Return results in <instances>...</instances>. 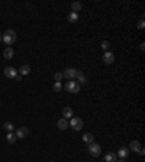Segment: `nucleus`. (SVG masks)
<instances>
[{
	"label": "nucleus",
	"instance_id": "obj_1",
	"mask_svg": "<svg viewBox=\"0 0 145 162\" xmlns=\"http://www.w3.org/2000/svg\"><path fill=\"white\" fill-rule=\"evenodd\" d=\"M16 38H18V36H16V32H15L13 29H7V31L1 35V40H3L7 46H10L12 43H15V42H16Z\"/></svg>",
	"mask_w": 145,
	"mask_h": 162
},
{
	"label": "nucleus",
	"instance_id": "obj_2",
	"mask_svg": "<svg viewBox=\"0 0 145 162\" xmlns=\"http://www.w3.org/2000/svg\"><path fill=\"white\" fill-rule=\"evenodd\" d=\"M87 151L90 152V155H92V156L97 158V156H100V154H102V146H100L99 143L92 142V143H89V149H87Z\"/></svg>",
	"mask_w": 145,
	"mask_h": 162
},
{
	"label": "nucleus",
	"instance_id": "obj_3",
	"mask_svg": "<svg viewBox=\"0 0 145 162\" xmlns=\"http://www.w3.org/2000/svg\"><path fill=\"white\" fill-rule=\"evenodd\" d=\"M68 127H71L72 130L78 132L83 129V120L80 117H71V122H68Z\"/></svg>",
	"mask_w": 145,
	"mask_h": 162
},
{
	"label": "nucleus",
	"instance_id": "obj_4",
	"mask_svg": "<svg viewBox=\"0 0 145 162\" xmlns=\"http://www.w3.org/2000/svg\"><path fill=\"white\" fill-rule=\"evenodd\" d=\"M68 93H78L80 91V84H77L75 81H67L65 87H64Z\"/></svg>",
	"mask_w": 145,
	"mask_h": 162
},
{
	"label": "nucleus",
	"instance_id": "obj_5",
	"mask_svg": "<svg viewBox=\"0 0 145 162\" xmlns=\"http://www.w3.org/2000/svg\"><path fill=\"white\" fill-rule=\"evenodd\" d=\"M16 138L18 139H25L28 135H29V129L26 127V126H22V127H18V130H16Z\"/></svg>",
	"mask_w": 145,
	"mask_h": 162
},
{
	"label": "nucleus",
	"instance_id": "obj_6",
	"mask_svg": "<svg viewBox=\"0 0 145 162\" xmlns=\"http://www.w3.org/2000/svg\"><path fill=\"white\" fill-rule=\"evenodd\" d=\"M75 74H77V70H75V68H67V70L63 73V77H65L67 80L72 81L75 78Z\"/></svg>",
	"mask_w": 145,
	"mask_h": 162
},
{
	"label": "nucleus",
	"instance_id": "obj_7",
	"mask_svg": "<svg viewBox=\"0 0 145 162\" xmlns=\"http://www.w3.org/2000/svg\"><path fill=\"white\" fill-rule=\"evenodd\" d=\"M102 59H103V62H105V64H113V62H115V55H113V52L106 51V52L103 54Z\"/></svg>",
	"mask_w": 145,
	"mask_h": 162
},
{
	"label": "nucleus",
	"instance_id": "obj_8",
	"mask_svg": "<svg viewBox=\"0 0 145 162\" xmlns=\"http://www.w3.org/2000/svg\"><path fill=\"white\" fill-rule=\"evenodd\" d=\"M4 75H6L7 78H15V77L18 75V70L13 68V67H6V68H4Z\"/></svg>",
	"mask_w": 145,
	"mask_h": 162
},
{
	"label": "nucleus",
	"instance_id": "obj_9",
	"mask_svg": "<svg viewBox=\"0 0 145 162\" xmlns=\"http://www.w3.org/2000/svg\"><path fill=\"white\" fill-rule=\"evenodd\" d=\"M13 55H15V51H13L10 46H7V48L3 51V57H4L6 59H12V58H13Z\"/></svg>",
	"mask_w": 145,
	"mask_h": 162
},
{
	"label": "nucleus",
	"instance_id": "obj_10",
	"mask_svg": "<svg viewBox=\"0 0 145 162\" xmlns=\"http://www.w3.org/2000/svg\"><path fill=\"white\" fill-rule=\"evenodd\" d=\"M72 115H74V112H72L71 107H64V109H63V116H64V119H67V120L71 119Z\"/></svg>",
	"mask_w": 145,
	"mask_h": 162
},
{
	"label": "nucleus",
	"instance_id": "obj_11",
	"mask_svg": "<svg viewBox=\"0 0 145 162\" xmlns=\"http://www.w3.org/2000/svg\"><path fill=\"white\" fill-rule=\"evenodd\" d=\"M57 126H58L60 130H65V129L68 127V120L63 117V119H60V120L57 122Z\"/></svg>",
	"mask_w": 145,
	"mask_h": 162
},
{
	"label": "nucleus",
	"instance_id": "obj_12",
	"mask_svg": "<svg viewBox=\"0 0 145 162\" xmlns=\"http://www.w3.org/2000/svg\"><path fill=\"white\" fill-rule=\"evenodd\" d=\"M128 155H129V149H128V148H125V146H123V148H120V149L118 151V156H119V158H122V159H125Z\"/></svg>",
	"mask_w": 145,
	"mask_h": 162
},
{
	"label": "nucleus",
	"instance_id": "obj_13",
	"mask_svg": "<svg viewBox=\"0 0 145 162\" xmlns=\"http://www.w3.org/2000/svg\"><path fill=\"white\" fill-rule=\"evenodd\" d=\"M129 148H131L129 151H134V152H138V151H139L141 148H142V146H141V143H139L138 140H132V142H131V146H129Z\"/></svg>",
	"mask_w": 145,
	"mask_h": 162
},
{
	"label": "nucleus",
	"instance_id": "obj_14",
	"mask_svg": "<svg viewBox=\"0 0 145 162\" xmlns=\"http://www.w3.org/2000/svg\"><path fill=\"white\" fill-rule=\"evenodd\" d=\"M29 73H31V67L29 65H22L18 74H20V77H22V75H28Z\"/></svg>",
	"mask_w": 145,
	"mask_h": 162
},
{
	"label": "nucleus",
	"instance_id": "obj_15",
	"mask_svg": "<svg viewBox=\"0 0 145 162\" xmlns=\"http://www.w3.org/2000/svg\"><path fill=\"white\" fill-rule=\"evenodd\" d=\"M16 139H18V138H16V135H15V133L7 132V135H6V140H7V143H10V145H12V143H15V142H16Z\"/></svg>",
	"mask_w": 145,
	"mask_h": 162
},
{
	"label": "nucleus",
	"instance_id": "obj_16",
	"mask_svg": "<svg viewBox=\"0 0 145 162\" xmlns=\"http://www.w3.org/2000/svg\"><path fill=\"white\" fill-rule=\"evenodd\" d=\"M83 140H84L86 143H92V142H94V136H93L92 133H84V135H83Z\"/></svg>",
	"mask_w": 145,
	"mask_h": 162
},
{
	"label": "nucleus",
	"instance_id": "obj_17",
	"mask_svg": "<svg viewBox=\"0 0 145 162\" xmlns=\"http://www.w3.org/2000/svg\"><path fill=\"white\" fill-rule=\"evenodd\" d=\"M75 78L80 81L81 84H86V82H87V78H86V75H84L81 71H77V74H75Z\"/></svg>",
	"mask_w": 145,
	"mask_h": 162
},
{
	"label": "nucleus",
	"instance_id": "obj_18",
	"mask_svg": "<svg viewBox=\"0 0 145 162\" xmlns=\"http://www.w3.org/2000/svg\"><path fill=\"white\" fill-rule=\"evenodd\" d=\"M105 162H116V155L112 154V152L106 154V155H105Z\"/></svg>",
	"mask_w": 145,
	"mask_h": 162
},
{
	"label": "nucleus",
	"instance_id": "obj_19",
	"mask_svg": "<svg viewBox=\"0 0 145 162\" xmlns=\"http://www.w3.org/2000/svg\"><path fill=\"white\" fill-rule=\"evenodd\" d=\"M81 7H83V6H81V3H80V1H74V3H71V9H72V12H74V13L80 12V10H81Z\"/></svg>",
	"mask_w": 145,
	"mask_h": 162
},
{
	"label": "nucleus",
	"instance_id": "obj_20",
	"mask_svg": "<svg viewBox=\"0 0 145 162\" xmlns=\"http://www.w3.org/2000/svg\"><path fill=\"white\" fill-rule=\"evenodd\" d=\"M77 20H78V15L74 13V12H71V13L68 15V22H70V23H75Z\"/></svg>",
	"mask_w": 145,
	"mask_h": 162
},
{
	"label": "nucleus",
	"instance_id": "obj_21",
	"mask_svg": "<svg viewBox=\"0 0 145 162\" xmlns=\"http://www.w3.org/2000/svg\"><path fill=\"white\" fill-rule=\"evenodd\" d=\"M3 129H4L6 132H12V130L15 129V126H13V123H10V122H6V123L3 124Z\"/></svg>",
	"mask_w": 145,
	"mask_h": 162
},
{
	"label": "nucleus",
	"instance_id": "obj_22",
	"mask_svg": "<svg viewBox=\"0 0 145 162\" xmlns=\"http://www.w3.org/2000/svg\"><path fill=\"white\" fill-rule=\"evenodd\" d=\"M52 90H54L55 93H60V91L63 90V84H61V82H57V81H55V82H54V85H52Z\"/></svg>",
	"mask_w": 145,
	"mask_h": 162
},
{
	"label": "nucleus",
	"instance_id": "obj_23",
	"mask_svg": "<svg viewBox=\"0 0 145 162\" xmlns=\"http://www.w3.org/2000/svg\"><path fill=\"white\" fill-rule=\"evenodd\" d=\"M54 80L57 81V82H61V80H63V73H55V74H54Z\"/></svg>",
	"mask_w": 145,
	"mask_h": 162
},
{
	"label": "nucleus",
	"instance_id": "obj_24",
	"mask_svg": "<svg viewBox=\"0 0 145 162\" xmlns=\"http://www.w3.org/2000/svg\"><path fill=\"white\" fill-rule=\"evenodd\" d=\"M137 26H138V29H144L145 28V22H144V19H141L138 23H137Z\"/></svg>",
	"mask_w": 145,
	"mask_h": 162
},
{
	"label": "nucleus",
	"instance_id": "obj_25",
	"mask_svg": "<svg viewBox=\"0 0 145 162\" xmlns=\"http://www.w3.org/2000/svg\"><path fill=\"white\" fill-rule=\"evenodd\" d=\"M102 49H105V51H108L109 49V42L108 40H103V42H102Z\"/></svg>",
	"mask_w": 145,
	"mask_h": 162
},
{
	"label": "nucleus",
	"instance_id": "obj_26",
	"mask_svg": "<svg viewBox=\"0 0 145 162\" xmlns=\"http://www.w3.org/2000/svg\"><path fill=\"white\" fill-rule=\"evenodd\" d=\"M138 154H139V155H145V149L144 148H141V149L138 151Z\"/></svg>",
	"mask_w": 145,
	"mask_h": 162
},
{
	"label": "nucleus",
	"instance_id": "obj_27",
	"mask_svg": "<svg viewBox=\"0 0 145 162\" xmlns=\"http://www.w3.org/2000/svg\"><path fill=\"white\" fill-rule=\"evenodd\" d=\"M13 80H16V81H20V75H19V74H18V75H16V77H15V78H13Z\"/></svg>",
	"mask_w": 145,
	"mask_h": 162
},
{
	"label": "nucleus",
	"instance_id": "obj_28",
	"mask_svg": "<svg viewBox=\"0 0 145 162\" xmlns=\"http://www.w3.org/2000/svg\"><path fill=\"white\" fill-rule=\"evenodd\" d=\"M116 162H125V159H120V161H116Z\"/></svg>",
	"mask_w": 145,
	"mask_h": 162
},
{
	"label": "nucleus",
	"instance_id": "obj_29",
	"mask_svg": "<svg viewBox=\"0 0 145 162\" xmlns=\"http://www.w3.org/2000/svg\"><path fill=\"white\" fill-rule=\"evenodd\" d=\"M0 40H1V35H0Z\"/></svg>",
	"mask_w": 145,
	"mask_h": 162
},
{
	"label": "nucleus",
	"instance_id": "obj_30",
	"mask_svg": "<svg viewBox=\"0 0 145 162\" xmlns=\"http://www.w3.org/2000/svg\"><path fill=\"white\" fill-rule=\"evenodd\" d=\"M52 162H54V161H52Z\"/></svg>",
	"mask_w": 145,
	"mask_h": 162
}]
</instances>
